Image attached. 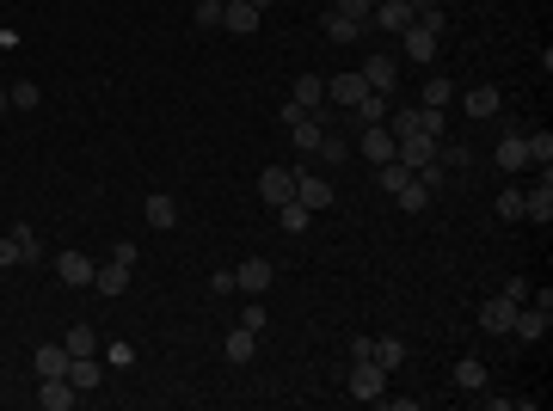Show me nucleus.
<instances>
[{"instance_id": "nucleus-7", "label": "nucleus", "mask_w": 553, "mask_h": 411, "mask_svg": "<svg viewBox=\"0 0 553 411\" xmlns=\"http://www.w3.org/2000/svg\"><path fill=\"white\" fill-rule=\"evenodd\" d=\"M394 147H400V141L387 136V123H363V136H357V154H363V160H394Z\"/></svg>"}, {"instance_id": "nucleus-30", "label": "nucleus", "mask_w": 553, "mask_h": 411, "mask_svg": "<svg viewBox=\"0 0 553 411\" xmlns=\"http://www.w3.org/2000/svg\"><path fill=\"white\" fill-rule=\"evenodd\" d=\"M68 356H99V332H93V326H68Z\"/></svg>"}, {"instance_id": "nucleus-29", "label": "nucleus", "mask_w": 553, "mask_h": 411, "mask_svg": "<svg viewBox=\"0 0 553 411\" xmlns=\"http://www.w3.org/2000/svg\"><path fill=\"white\" fill-rule=\"evenodd\" d=\"M498 166H504V172H517V166H529V147H522V136H517V130H511V136L498 141Z\"/></svg>"}, {"instance_id": "nucleus-45", "label": "nucleus", "mask_w": 553, "mask_h": 411, "mask_svg": "<svg viewBox=\"0 0 553 411\" xmlns=\"http://www.w3.org/2000/svg\"><path fill=\"white\" fill-rule=\"evenodd\" d=\"M0 111H13V93H0Z\"/></svg>"}, {"instance_id": "nucleus-11", "label": "nucleus", "mask_w": 553, "mask_h": 411, "mask_svg": "<svg viewBox=\"0 0 553 411\" xmlns=\"http://www.w3.org/2000/svg\"><path fill=\"white\" fill-rule=\"evenodd\" d=\"M93 271H99V264H93L86 252H62V258H56V276H62L68 289H93Z\"/></svg>"}, {"instance_id": "nucleus-8", "label": "nucleus", "mask_w": 553, "mask_h": 411, "mask_svg": "<svg viewBox=\"0 0 553 411\" xmlns=\"http://www.w3.org/2000/svg\"><path fill=\"white\" fill-rule=\"evenodd\" d=\"M258 6H246V0H222V31H234V37H252L258 31Z\"/></svg>"}, {"instance_id": "nucleus-12", "label": "nucleus", "mask_w": 553, "mask_h": 411, "mask_svg": "<svg viewBox=\"0 0 553 411\" xmlns=\"http://www.w3.org/2000/svg\"><path fill=\"white\" fill-rule=\"evenodd\" d=\"M363 93H369V80H363L357 68H350V74H332V80H326V99H332V104H345V111H350L357 99H363Z\"/></svg>"}, {"instance_id": "nucleus-19", "label": "nucleus", "mask_w": 553, "mask_h": 411, "mask_svg": "<svg viewBox=\"0 0 553 411\" xmlns=\"http://www.w3.org/2000/svg\"><path fill=\"white\" fill-rule=\"evenodd\" d=\"M363 31H369V25H363V19H350V13H339V6L326 13V37H332V43H357Z\"/></svg>"}, {"instance_id": "nucleus-15", "label": "nucleus", "mask_w": 553, "mask_h": 411, "mask_svg": "<svg viewBox=\"0 0 553 411\" xmlns=\"http://www.w3.org/2000/svg\"><path fill=\"white\" fill-rule=\"evenodd\" d=\"M369 25H381V31H406V25H412V0H381L376 13H369Z\"/></svg>"}, {"instance_id": "nucleus-26", "label": "nucleus", "mask_w": 553, "mask_h": 411, "mask_svg": "<svg viewBox=\"0 0 553 411\" xmlns=\"http://www.w3.org/2000/svg\"><path fill=\"white\" fill-rule=\"evenodd\" d=\"M99 375H104L99 356H74V362H68V380L80 387V393H93V387H99Z\"/></svg>"}, {"instance_id": "nucleus-9", "label": "nucleus", "mask_w": 553, "mask_h": 411, "mask_svg": "<svg viewBox=\"0 0 553 411\" xmlns=\"http://www.w3.org/2000/svg\"><path fill=\"white\" fill-rule=\"evenodd\" d=\"M394 160H400V166H431V160H437V136H424V130H418V136H406L400 141V147H394Z\"/></svg>"}, {"instance_id": "nucleus-10", "label": "nucleus", "mask_w": 553, "mask_h": 411, "mask_svg": "<svg viewBox=\"0 0 553 411\" xmlns=\"http://www.w3.org/2000/svg\"><path fill=\"white\" fill-rule=\"evenodd\" d=\"M522 221H535V228L553 221V178L548 172H541V191H522Z\"/></svg>"}, {"instance_id": "nucleus-42", "label": "nucleus", "mask_w": 553, "mask_h": 411, "mask_svg": "<svg viewBox=\"0 0 553 411\" xmlns=\"http://www.w3.org/2000/svg\"><path fill=\"white\" fill-rule=\"evenodd\" d=\"M209 295H234V271H215V276H209Z\"/></svg>"}, {"instance_id": "nucleus-16", "label": "nucleus", "mask_w": 553, "mask_h": 411, "mask_svg": "<svg viewBox=\"0 0 553 411\" xmlns=\"http://www.w3.org/2000/svg\"><path fill=\"white\" fill-rule=\"evenodd\" d=\"M68 344H37V356H32V369L37 375H68Z\"/></svg>"}, {"instance_id": "nucleus-17", "label": "nucleus", "mask_w": 553, "mask_h": 411, "mask_svg": "<svg viewBox=\"0 0 553 411\" xmlns=\"http://www.w3.org/2000/svg\"><path fill=\"white\" fill-rule=\"evenodd\" d=\"M289 104H295V111H320V104H326V80H320V74H302L295 93H289Z\"/></svg>"}, {"instance_id": "nucleus-31", "label": "nucleus", "mask_w": 553, "mask_h": 411, "mask_svg": "<svg viewBox=\"0 0 553 411\" xmlns=\"http://www.w3.org/2000/svg\"><path fill=\"white\" fill-rule=\"evenodd\" d=\"M376 362L387 369V375H394V369L406 362V344H400V338H376Z\"/></svg>"}, {"instance_id": "nucleus-36", "label": "nucleus", "mask_w": 553, "mask_h": 411, "mask_svg": "<svg viewBox=\"0 0 553 411\" xmlns=\"http://www.w3.org/2000/svg\"><path fill=\"white\" fill-rule=\"evenodd\" d=\"M191 6H197V25H204V31L222 25V0H191Z\"/></svg>"}, {"instance_id": "nucleus-40", "label": "nucleus", "mask_w": 553, "mask_h": 411, "mask_svg": "<svg viewBox=\"0 0 553 411\" xmlns=\"http://www.w3.org/2000/svg\"><path fill=\"white\" fill-rule=\"evenodd\" d=\"M504 301H517V308L529 301V276H511V282H504Z\"/></svg>"}, {"instance_id": "nucleus-21", "label": "nucleus", "mask_w": 553, "mask_h": 411, "mask_svg": "<svg viewBox=\"0 0 553 411\" xmlns=\"http://www.w3.org/2000/svg\"><path fill=\"white\" fill-rule=\"evenodd\" d=\"M455 99L467 104V117H492V111L504 104V93H498V86H474V93H455Z\"/></svg>"}, {"instance_id": "nucleus-38", "label": "nucleus", "mask_w": 553, "mask_h": 411, "mask_svg": "<svg viewBox=\"0 0 553 411\" xmlns=\"http://www.w3.org/2000/svg\"><path fill=\"white\" fill-rule=\"evenodd\" d=\"M111 258H117V264H130V271H136V258H141V246H130V240H117V246H111Z\"/></svg>"}, {"instance_id": "nucleus-28", "label": "nucleus", "mask_w": 553, "mask_h": 411, "mask_svg": "<svg viewBox=\"0 0 553 411\" xmlns=\"http://www.w3.org/2000/svg\"><path fill=\"white\" fill-rule=\"evenodd\" d=\"M381 191H387V197H400V191H406V184H412V166H400V160H381Z\"/></svg>"}, {"instance_id": "nucleus-35", "label": "nucleus", "mask_w": 553, "mask_h": 411, "mask_svg": "<svg viewBox=\"0 0 553 411\" xmlns=\"http://www.w3.org/2000/svg\"><path fill=\"white\" fill-rule=\"evenodd\" d=\"M455 99V86H449V74H443V80H431V86H424V104H431V111H443V104Z\"/></svg>"}, {"instance_id": "nucleus-20", "label": "nucleus", "mask_w": 553, "mask_h": 411, "mask_svg": "<svg viewBox=\"0 0 553 411\" xmlns=\"http://www.w3.org/2000/svg\"><path fill=\"white\" fill-rule=\"evenodd\" d=\"M93 289H99V295H123V289H130V264H117V258L99 264V271H93Z\"/></svg>"}, {"instance_id": "nucleus-41", "label": "nucleus", "mask_w": 553, "mask_h": 411, "mask_svg": "<svg viewBox=\"0 0 553 411\" xmlns=\"http://www.w3.org/2000/svg\"><path fill=\"white\" fill-rule=\"evenodd\" d=\"M339 13H350V19H363V25H369V13H376V6H369V0H339Z\"/></svg>"}, {"instance_id": "nucleus-24", "label": "nucleus", "mask_w": 553, "mask_h": 411, "mask_svg": "<svg viewBox=\"0 0 553 411\" xmlns=\"http://www.w3.org/2000/svg\"><path fill=\"white\" fill-rule=\"evenodd\" d=\"M357 111V123H387V111H394V99L387 93H363V99L350 104Z\"/></svg>"}, {"instance_id": "nucleus-6", "label": "nucleus", "mask_w": 553, "mask_h": 411, "mask_svg": "<svg viewBox=\"0 0 553 411\" xmlns=\"http://www.w3.org/2000/svg\"><path fill=\"white\" fill-rule=\"evenodd\" d=\"M258 197H265V203H289V197H295V172L289 166H265L258 172Z\"/></svg>"}, {"instance_id": "nucleus-23", "label": "nucleus", "mask_w": 553, "mask_h": 411, "mask_svg": "<svg viewBox=\"0 0 553 411\" xmlns=\"http://www.w3.org/2000/svg\"><path fill=\"white\" fill-rule=\"evenodd\" d=\"M455 387H461V393H485V362L480 356H461V362H455Z\"/></svg>"}, {"instance_id": "nucleus-18", "label": "nucleus", "mask_w": 553, "mask_h": 411, "mask_svg": "<svg viewBox=\"0 0 553 411\" xmlns=\"http://www.w3.org/2000/svg\"><path fill=\"white\" fill-rule=\"evenodd\" d=\"M222 356H228V362H252V356H258V332H246V326H234V332H228V344H222Z\"/></svg>"}, {"instance_id": "nucleus-34", "label": "nucleus", "mask_w": 553, "mask_h": 411, "mask_svg": "<svg viewBox=\"0 0 553 411\" xmlns=\"http://www.w3.org/2000/svg\"><path fill=\"white\" fill-rule=\"evenodd\" d=\"M394 203L406 209V215H418V209L431 203V191H424V184H418V178H412V184H406V191H400V197H394Z\"/></svg>"}, {"instance_id": "nucleus-33", "label": "nucleus", "mask_w": 553, "mask_h": 411, "mask_svg": "<svg viewBox=\"0 0 553 411\" xmlns=\"http://www.w3.org/2000/svg\"><path fill=\"white\" fill-rule=\"evenodd\" d=\"M6 93H13V111H37V104H43V93H37L32 80H19V86H6Z\"/></svg>"}, {"instance_id": "nucleus-44", "label": "nucleus", "mask_w": 553, "mask_h": 411, "mask_svg": "<svg viewBox=\"0 0 553 411\" xmlns=\"http://www.w3.org/2000/svg\"><path fill=\"white\" fill-rule=\"evenodd\" d=\"M6 264H19V240H13V234L0 240V271H6Z\"/></svg>"}, {"instance_id": "nucleus-39", "label": "nucleus", "mask_w": 553, "mask_h": 411, "mask_svg": "<svg viewBox=\"0 0 553 411\" xmlns=\"http://www.w3.org/2000/svg\"><path fill=\"white\" fill-rule=\"evenodd\" d=\"M350 362H376V338H350Z\"/></svg>"}, {"instance_id": "nucleus-13", "label": "nucleus", "mask_w": 553, "mask_h": 411, "mask_svg": "<svg viewBox=\"0 0 553 411\" xmlns=\"http://www.w3.org/2000/svg\"><path fill=\"white\" fill-rule=\"evenodd\" d=\"M400 49H406V62H437V31L406 25V31H400Z\"/></svg>"}, {"instance_id": "nucleus-25", "label": "nucleus", "mask_w": 553, "mask_h": 411, "mask_svg": "<svg viewBox=\"0 0 553 411\" xmlns=\"http://www.w3.org/2000/svg\"><path fill=\"white\" fill-rule=\"evenodd\" d=\"M148 228H160V234H167V228H178V203H173V197H160V191L148 197Z\"/></svg>"}, {"instance_id": "nucleus-1", "label": "nucleus", "mask_w": 553, "mask_h": 411, "mask_svg": "<svg viewBox=\"0 0 553 411\" xmlns=\"http://www.w3.org/2000/svg\"><path fill=\"white\" fill-rule=\"evenodd\" d=\"M345 393H350V399H363V406H376V399H387V369H381V362H350V375H345Z\"/></svg>"}, {"instance_id": "nucleus-27", "label": "nucleus", "mask_w": 553, "mask_h": 411, "mask_svg": "<svg viewBox=\"0 0 553 411\" xmlns=\"http://www.w3.org/2000/svg\"><path fill=\"white\" fill-rule=\"evenodd\" d=\"M345 154H350V141L332 136V130L320 136V147H313V160H320V166H345Z\"/></svg>"}, {"instance_id": "nucleus-2", "label": "nucleus", "mask_w": 553, "mask_h": 411, "mask_svg": "<svg viewBox=\"0 0 553 411\" xmlns=\"http://www.w3.org/2000/svg\"><path fill=\"white\" fill-rule=\"evenodd\" d=\"M295 203L313 209V215L332 209V203H339V197H332V178H320V172H295Z\"/></svg>"}, {"instance_id": "nucleus-37", "label": "nucleus", "mask_w": 553, "mask_h": 411, "mask_svg": "<svg viewBox=\"0 0 553 411\" xmlns=\"http://www.w3.org/2000/svg\"><path fill=\"white\" fill-rule=\"evenodd\" d=\"M498 215H504V221H522V191H504V197H498Z\"/></svg>"}, {"instance_id": "nucleus-32", "label": "nucleus", "mask_w": 553, "mask_h": 411, "mask_svg": "<svg viewBox=\"0 0 553 411\" xmlns=\"http://www.w3.org/2000/svg\"><path fill=\"white\" fill-rule=\"evenodd\" d=\"M522 147H529V160H535L541 172L553 166V136H548V130H541V136H522Z\"/></svg>"}, {"instance_id": "nucleus-5", "label": "nucleus", "mask_w": 553, "mask_h": 411, "mask_svg": "<svg viewBox=\"0 0 553 411\" xmlns=\"http://www.w3.org/2000/svg\"><path fill=\"white\" fill-rule=\"evenodd\" d=\"M511 319H517V301H504V295L480 301V332H492V338H511Z\"/></svg>"}, {"instance_id": "nucleus-46", "label": "nucleus", "mask_w": 553, "mask_h": 411, "mask_svg": "<svg viewBox=\"0 0 553 411\" xmlns=\"http://www.w3.org/2000/svg\"><path fill=\"white\" fill-rule=\"evenodd\" d=\"M369 6H381V0H369Z\"/></svg>"}, {"instance_id": "nucleus-43", "label": "nucleus", "mask_w": 553, "mask_h": 411, "mask_svg": "<svg viewBox=\"0 0 553 411\" xmlns=\"http://www.w3.org/2000/svg\"><path fill=\"white\" fill-rule=\"evenodd\" d=\"M246 332H265V308H258V301H246V319H240Z\"/></svg>"}, {"instance_id": "nucleus-22", "label": "nucleus", "mask_w": 553, "mask_h": 411, "mask_svg": "<svg viewBox=\"0 0 553 411\" xmlns=\"http://www.w3.org/2000/svg\"><path fill=\"white\" fill-rule=\"evenodd\" d=\"M276 221H283V234H295V240H302V234L313 228V209H302L295 197H289V203H276Z\"/></svg>"}, {"instance_id": "nucleus-14", "label": "nucleus", "mask_w": 553, "mask_h": 411, "mask_svg": "<svg viewBox=\"0 0 553 411\" xmlns=\"http://www.w3.org/2000/svg\"><path fill=\"white\" fill-rule=\"evenodd\" d=\"M363 80H369V93H387V99H394V80H400V68H394V56H369V62H363Z\"/></svg>"}, {"instance_id": "nucleus-3", "label": "nucleus", "mask_w": 553, "mask_h": 411, "mask_svg": "<svg viewBox=\"0 0 553 411\" xmlns=\"http://www.w3.org/2000/svg\"><path fill=\"white\" fill-rule=\"evenodd\" d=\"M74 399H80V387L68 375H37V406L43 411H68Z\"/></svg>"}, {"instance_id": "nucleus-4", "label": "nucleus", "mask_w": 553, "mask_h": 411, "mask_svg": "<svg viewBox=\"0 0 553 411\" xmlns=\"http://www.w3.org/2000/svg\"><path fill=\"white\" fill-rule=\"evenodd\" d=\"M271 282H276V264H271V258H246L240 271H234V289H240V295H265Z\"/></svg>"}]
</instances>
